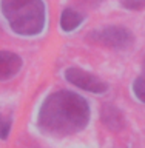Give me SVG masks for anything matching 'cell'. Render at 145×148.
I'll return each mask as SVG.
<instances>
[{
  "label": "cell",
  "instance_id": "1",
  "mask_svg": "<svg viewBox=\"0 0 145 148\" xmlns=\"http://www.w3.org/2000/svg\"><path fill=\"white\" fill-rule=\"evenodd\" d=\"M90 105L82 96L73 91L53 92L43 100L37 125L49 136H69L79 133L88 125Z\"/></svg>",
  "mask_w": 145,
  "mask_h": 148
},
{
  "label": "cell",
  "instance_id": "2",
  "mask_svg": "<svg viewBox=\"0 0 145 148\" xmlns=\"http://www.w3.org/2000/svg\"><path fill=\"white\" fill-rule=\"evenodd\" d=\"M2 14L9 28L19 36H37L46 20L42 0H2Z\"/></svg>",
  "mask_w": 145,
  "mask_h": 148
},
{
  "label": "cell",
  "instance_id": "3",
  "mask_svg": "<svg viewBox=\"0 0 145 148\" xmlns=\"http://www.w3.org/2000/svg\"><path fill=\"white\" fill-rule=\"evenodd\" d=\"M88 39L97 45L113 49H125L134 42V36L125 26H105L90 32Z\"/></svg>",
  "mask_w": 145,
  "mask_h": 148
},
{
  "label": "cell",
  "instance_id": "4",
  "mask_svg": "<svg viewBox=\"0 0 145 148\" xmlns=\"http://www.w3.org/2000/svg\"><path fill=\"white\" fill-rule=\"evenodd\" d=\"M65 79L71 85L88 92H94V94H102L108 90V85L102 79L93 76L91 73H87L80 68H68L65 71Z\"/></svg>",
  "mask_w": 145,
  "mask_h": 148
},
{
  "label": "cell",
  "instance_id": "5",
  "mask_svg": "<svg viewBox=\"0 0 145 148\" xmlns=\"http://www.w3.org/2000/svg\"><path fill=\"white\" fill-rule=\"evenodd\" d=\"M100 119H102V123L108 130H111V131H120L122 128H125V123H127L124 113L118 106H114L111 103H107L102 106Z\"/></svg>",
  "mask_w": 145,
  "mask_h": 148
},
{
  "label": "cell",
  "instance_id": "6",
  "mask_svg": "<svg viewBox=\"0 0 145 148\" xmlns=\"http://www.w3.org/2000/svg\"><path fill=\"white\" fill-rule=\"evenodd\" d=\"M22 68V59L11 51H0V80L14 77Z\"/></svg>",
  "mask_w": 145,
  "mask_h": 148
},
{
  "label": "cell",
  "instance_id": "7",
  "mask_svg": "<svg viewBox=\"0 0 145 148\" xmlns=\"http://www.w3.org/2000/svg\"><path fill=\"white\" fill-rule=\"evenodd\" d=\"M82 22H83V16L71 8L63 9V12L60 14V28L67 32L74 31L76 28H79V25Z\"/></svg>",
  "mask_w": 145,
  "mask_h": 148
},
{
  "label": "cell",
  "instance_id": "8",
  "mask_svg": "<svg viewBox=\"0 0 145 148\" xmlns=\"http://www.w3.org/2000/svg\"><path fill=\"white\" fill-rule=\"evenodd\" d=\"M133 92H134V96L142 102V103H145V73L134 80V83H133Z\"/></svg>",
  "mask_w": 145,
  "mask_h": 148
},
{
  "label": "cell",
  "instance_id": "9",
  "mask_svg": "<svg viewBox=\"0 0 145 148\" xmlns=\"http://www.w3.org/2000/svg\"><path fill=\"white\" fill-rule=\"evenodd\" d=\"M120 5L130 11H141L145 8V0H122Z\"/></svg>",
  "mask_w": 145,
  "mask_h": 148
},
{
  "label": "cell",
  "instance_id": "10",
  "mask_svg": "<svg viewBox=\"0 0 145 148\" xmlns=\"http://www.w3.org/2000/svg\"><path fill=\"white\" fill-rule=\"evenodd\" d=\"M11 127H12V120L9 119V117H5L2 125H0V139H6L9 136Z\"/></svg>",
  "mask_w": 145,
  "mask_h": 148
},
{
  "label": "cell",
  "instance_id": "11",
  "mask_svg": "<svg viewBox=\"0 0 145 148\" xmlns=\"http://www.w3.org/2000/svg\"><path fill=\"white\" fill-rule=\"evenodd\" d=\"M83 5H90V6H96V5H99L102 0H80Z\"/></svg>",
  "mask_w": 145,
  "mask_h": 148
},
{
  "label": "cell",
  "instance_id": "12",
  "mask_svg": "<svg viewBox=\"0 0 145 148\" xmlns=\"http://www.w3.org/2000/svg\"><path fill=\"white\" fill-rule=\"evenodd\" d=\"M3 119H5L3 116H0V125H2V122H3Z\"/></svg>",
  "mask_w": 145,
  "mask_h": 148
},
{
  "label": "cell",
  "instance_id": "13",
  "mask_svg": "<svg viewBox=\"0 0 145 148\" xmlns=\"http://www.w3.org/2000/svg\"><path fill=\"white\" fill-rule=\"evenodd\" d=\"M144 73H145V62H144Z\"/></svg>",
  "mask_w": 145,
  "mask_h": 148
}]
</instances>
